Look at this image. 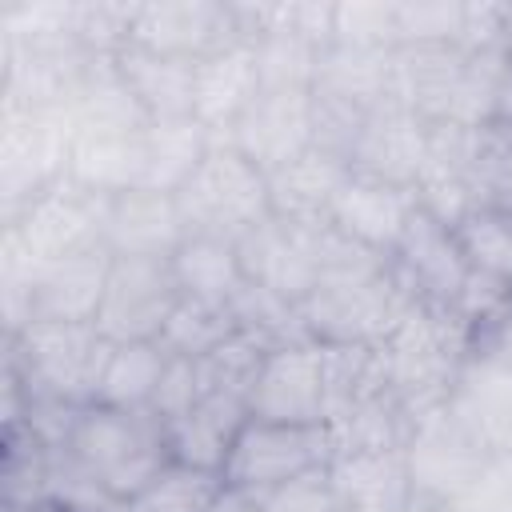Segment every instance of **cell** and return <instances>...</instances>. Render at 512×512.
I'll list each match as a JSON object with an SVG mask.
<instances>
[{
    "instance_id": "d6986e66",
    "label": "cell",
    "mask_w": 512,
    "mask_h": 512,
    "mask_svg": "<svg viewBox=\"0 0 512 512\" xmlns=\"http://www.w3.org/2000/svg\"><path fill=\"white\" fill-rule=\"evenodd\" d=\"M184 220L176 196L152 188H128L104 204V248L112 256L168 260L184 240Z\"/></svg>"
},
{
    "instance_id": "9a60e30c",
    "label": "cell",
    "mask_w": 512,
    "mask_h": 512,
    "mask_svg": "<svg viewBox=\"0 0 512 512\" xmlns=\"http://www.w3.org/2000/svg\"><path fill=\"white\" fill-rule=\"evenodd\" d=\"M320 232L324 224H292L280 216L260 220L236 240L244 276L300 304L320 280Z\"/></svg>"
},
{
    "instance_id": "2e32d148",
    "label": "cell",
    "mask_w": 512,
    "mask_h": 512,
    "mask_svg": "<svg viewBox=\"0 0 512 512\" xmlns=\"http://www.w3.org/2000/svg\"><path fill=\"white\" fill-rule=\"evenodd\" d=\"M388 260L400 272V280L416 292V300L432 304V308H452L468 272H472V264H468V256L456 240V228L440 224L420 204H416L412 220L404 224Z\"/></svg>"
},
{
    "instance_id": "ee69618b",
    "label": "cell",
    "mask_w": 512,
    "mask_h": 512,
    "mask_svg": "<svg viewBox=\"0 0 512 512\" xmlns=\"http://www.w3.org/2000/svg\"><path fill=\"white\" fill-rule=\"evenodd\" d=\"M492 124L512 136V56L504 64V80H500V92H496V116H492Z\"/></svg>"
},
{
    "instance_id": "f546056e",
    "label": "cell",
    "mask_w": 512,
    "mask_h": 512,
    "mask_svg": "<svg viewBox=\"0 0 512 512\" xmlns=\"http://www.w3.org/2000/svg\"><path fill=\"white\" fill-rule=\"evenodd\" d=\"M212 144H216V136L196 116L152 120L144 132V160H148L144 188L176 196L188 184V176L200 168V160L208 156Z\"/></svg>"
},
{
    "instance_id": "bcb514c9",
    "label": "cell",
    "mask_w": 512,
    "mask_h": 512,
    "mask_svg": "<svg viewBox=\"0 0 512 512\" xmlns=\"http://www.w3.org/2000/svg\"><path fill=\"white\" fill-rule=\"evenodd\" d=\"M0 512H76L60 500H28V504H0Z\"/></svg>"
},
{
    "instance_id": "52a82bcc",
    "label": "cell",
    "mask_w": 512,
    "mask_h": 512,
    "mask_svg": "<svg viewBox=\"0 0 512 512\" xmlns=\"http://www.w3.org/2000/svg\"><path fill=\"white\" fill-rule=\"evenodd\" d=\"M328 460H332L328 424H272L248 416L220 476L228 488L264 500L268 492L328 468Z\"/></svg>"
},
{
    "instance_id": "7dc6e473",
    "label": "cell",
    "mask_w": 512,
    "mask_h": 512,
    "mask_svg": "<svg viewBox=\"0 0 512 512\" xmlns=\"http://www.w3.org/2000/svg\"><path fill=\"white\" fill-rule=\"evenodd\" d=\"M496 464H500V472H504V476H508V484H512V448H508V452H504Z\"/></svg>"
},
{
    "instance_id": "cb8c5ba5",
    "label": "cell",
    "mask_w": 512,
    "mask_h": 512,
    "mask_svg": "<svg viewBox=\"0 0 512 512\" xmlns=\"http://www.w3.org/2000/svg\"><path fill=\"white\" fill-rule=\"evenodd\" d=\"M248 424V400L228 392H204L196 408H188L180 420L168 424V452L176 464L224 472V460Z\"/></svg>"
},
{
    "instance_id": "5bb4252c",
    "label": "cell",
    "mask_w": 512,
    "mask_h": 512,
    "mask_svg": "<svg viewBox=\"0 0 512 512\" xmlns=\"http://www.w3.org/2000/svg\"><path fill=\"white\" fill-rule=\"evenodd\" d=\"M244 160H252L264 176L292 164L308 148H316L312 132V92L296 88H260L256 100L236 116V124L220 136Z\"/></svg>"
},
{
    "instance_id": "8fae6325",
    "label": "cell",
    "mask_w": 512,
    "mask_h": 512,
    "mask_svg": "<svg viewBox=\"0 0 512 512\" xmlns=\"http://www.w3.org/2000/svg\"><path fill=\"white\" fill-rule=\"evenodd\" d=\"M404 456H408L416 504L424 508H448L472 484V476L484 464H492V456L448 416L444 404L416 420Z\"/></svg>"
},
{
    "instance_id": "c3c4849f",
    "label": "cell",
    "mask_w": 512,
    "mask_h": 512,
    "mask_svg": "<svg viewBox=\"0 0 512 512\" xmlns=\"http://www.w3.org/2000/svg\"><path fill=\"white\" fill-rule=\"evenodd\" d=\"M504 36H508V48H512V4H504Z\"/></svg>"
},
{
    "instance_id": "ac0fdd59",
    "label": "cell",
    "mask_w": 512,
    "mask_h": 512,
    "mask_svg": "<svg viewBox=\"0 0 512 512\" xmlns=\"http://www.w3.org/2000/svg\"><path fill=\"white\" fill-rule=\"evenodd\" d=\"M424 160H428V124L416 112H408L404 104L388 100L364 120V128L352 144L348 168L360 176L416 192Z\"/></svg>"
},
{
    "instance_id": "4fadbf2b",
    "label": "cell",
    "mask_w": 512,
    "mask_h": 512,
    "mask_svg": "<svg viewBox=\"0 0 512 512\" xmlns=\"http://www.w3.org/2000/svg\"><path fill=\"white\" fill-rule=\"evenodd\" d=\"M236 40L244 36L236 28L232 0H136L132 44L148 52L196 64Z\"/></svg>"
},
{
    "instance_id": "8d00e7d4",
    "label": "cell",
    "mask_w": 512,
    "mask_h": 512,
    "mask_svg": "<svg viewBox=\"0 0 512 512\" xmlns=\"http://www.w3.org/2000/svg\"><path fill=\"white\" fill-rule=\"evenodd\" d=\"M456 240L476 272L512 280V208L480 204L456 224Z\"/></svg>"
},
{
    "instance_id": "8992f818",
    "label": "cell",
    "mask_w": 512,
    "mask_h": 512,
    "mask_svg": "<svg viewBox=\"0 0 512 512\" xmlns=\"http://www.w3.org/2000/svg\"><path fill=\"white\" fill-rule=\"evenodd\" d=\"M416 292L400 280V272L388 268L368 276V280H348V284H316L300 300V320L304 332L316 344H360V348H380L404 316L416 308Z\"/></svg>"
},
{
    "instance_id": "6da1fadb",
    "label": "cell",
    "mask_w": 512,
    "mask_h": 512,
    "mask_svg": "<svg viewBox=\"0 0 512 512\" xmlns=\"http://www.w3.org/2000/svg\"><path fill=\"white\" fill-rule=\"evenodd\" d=\"M512 48L404 44L392 56V100L424 124L484 128L496 116V92Z\"/></svg>"
},
{
    "instance_id": "e0dca14e",
    "label": "cell",
    "mask_w": 512,
    "mask_h": 512,
    "mask_svg": "<svg viewBox=\"0 0 512 512\" xmlns=\"http://www.w3.org/2000/svg\"><path fill=\"white\" fill-rule=\"evenodd\" d=\"M444 408L492 460H500L512 448V364L496 352H468Z\"/></svg>"
},
{
    "instance_id": "f1b7e54d",
    "label": "cell",
    "mask_w": 512,
    "mask_h": 512,
    "mask_svg": "<svg viewBox=\"0 0 512 512\" xmlns=\"http://www.w3.org/2000/svg\"><path fill=\"white\" fill-rule=\"evenodd\" d=\"M416 428V416L408 412V404L384 384L372 396L356 400L352 408H344L336 420H328V436H332V456H348V452H388V448H404L408 436Z\"/></svg>"
},
{
    "instance_id": "ffe728a7",
    "label": "cell",
    "mask_w": 512,
    "mask_h": 512,
    "mask_svg": "<svg viewBox=\"0 0 512 512\" xmlns=\"http://www.w3.org/2000/svg\"><path fill=\"white\" fill-rule=\"evenodd\" d=\"M416 212V192L400 188V184H384L360 172H348V180L340 184L336 200H332V216L328 224L352 240H360L364 248H376L384 256H392L404 224Z\"/></svg>"
},
{
    "instance_id": "7402d4cb",
    "label": "cell",
    "mask_w": 512,
    "mask_h": 512,
    "mask_svg": "<svg viewBox=\"0 0 512 512\" xmlns=\"http://www.w3.org/2000/svg\"><path fill=\"white\" fill-rule=\"evenodd\" d=\"M112 272V252L104 244L72 252L40 268L32 284V320H76L96 324L104 288Z\"/></svg>"
},
{
    "instance_id": "ab89813d",
    "label": "cell",
    "mask_w": 512,
    "mask_h": 512,
    "mask_svg": "<svg viewBox=\"0 0 512 512\" xmlns=\"http://www.w3.org/2000/svg\"><path fill=\"white\" fill-rule=\"evenodd\" d=\"M332 40L396 48V0H336Z\"/></svg>"
},
{
    "instance_id": "7a4b0ae2",
    "label": "cell",
    "mask_w": 512,
    "mask_h": 512,
    "mask_svg": "<svg viewBox=\"0 0 512 512\" xmlns=\"http://www.w3.org/2000/svg\"><path fill=\"white\" fill-rule=\"evenodd\" d=\"M64 452L120 504L136 500L172 464L168 424L148 408L124 412L108 404H84Z\"/></svg>"
},
{
    "instance_id": "7bdbcfd3",
    "label": "cell",
    "mask_w": 512,
    "mask_h": 512,
    "mask_svg": "<svg viewBox=\"0 0 512 512\" xmlns=\"http://www.w3.org/2000/svg\"><path fill=\"white\" fill-rule=\"evenodd\" d=\"M484 204L512 208V136L504 140L500 156H496L492 168H488V180H484Z\"/></svg>"
},
{
    "instance_id": "7c38bea8",
    "label": "cell",
    "mask_w": 512,
    "mask_h": 512,
    "mask_svg": "<svg viewBox=\"0 0 512 512\" xmlns=\"http://www.w3.org/2000/svg\"><path fill=\"white\" fill-rule=\"evenodd\" d=\"M248 416L272 424H328L324 344L300 340L268 348L248 392Z\"/></svg>"
},
{
    "instance_id": "e575fe53",
    "label": "cell",
    "mask_w": 512,
    "mask_h": 512,
    "mask_svg": "<svg viewBox=\"0 0 512 512\" xmlns=\"http://www.w3.org/2000/svg\"><path fill=\"white\" fill-rule=\"evenodd\" d=\"M224 492L220 472L168 464L136 500H128V512H212Z\"/></svg>"
},
{
    "instance_id": "3957f363",
    "label": "cell",
    "mask_w": 512,
    "mask_h": 512,
    "mask_svg": "<svg viewBox=\"0 0 512 512\" xmlns=\"http://www.w3.org/2000/svg\"><path fill=\"white\" fill-rule=\"evenodd\" d=\"M388 388L408 404V412L420 420L424 412L440 408L448 400V388L472 352L468 332L452 316V308L416 304L404 324L376 348Z\"/></svg>"
},
{
    "instance_id": "d590c367",
    "label": "cell",
    "mask_w": 512,
    "mask_h": 512,
    "mask_svg": "<svg viewBox=\"0 0 512 512\" xmlns=\"http://www.w3.org/2000/svg\"><path fill=\"white\" fill-rule=\"evenodd\" d=\"M320 48L324 44H316V40H308L300 32H264V36H256L252 52H256L260 84L264 88L312 92L316 68H320Z\"/></svg>"
},
{
    "instance_id": "603a6c76",
    "label": "cell",
    "mask_w": 512,
    "mask_h": 512,
    "mask_svg": "<svg viewBox=\"0 0 512 512\" xmlns=\"http://www.w3.org/2000/svg\"><path fill=\"white\" fill-rule=\"evenodd\" d=\"M328 480H332V492L344 512H408V508H416L404 448L332 456Z\"/></svg>"
},
{
    "instance_id": "5b68a950",
    "label": "cell",
    "mask_w": 512,
    "mask_h": 512,
    "mask_svg": "<svg viewBox=\"0 0 512 512\" xmlns=\"http://www.w3.org/2000/svg\"><path fill=\"white\" fill-rule=\"evenodd\" d=\"M176 208L188 236H220L240 240L260 220L272 216L268 204V176L244 160L232 144L216 140L188 184L176 192Z\"/></svg>"
},
{
    "instance_id": "74e56055",
    "label": "cell",
    "mask_w": 512,
    "mask_h": 512,
    "mask_svg": "<svg viewBox=\"0 0 512 512\" xmlns=\"http://www.w3.org/2000/svg\"><path fill=\"white\" fill-rule=\"evenodd\" d=\"M472 0H396V48L404 44H468Z\"/></svg>"
},
{
    "instance_id": "484cf974",
    "label": "cell",
    "mask_w": 512,
    "mask_h": 512,
    "mask_svg": "<svg viewBox=\"0 0 512 512\" xmlns=\"http://www.w3.org/2000/svg\"><path fill=\"white\" fill-rule=\"evenodd\" d=\"M348 172L352 168L340 156L320 152V148H308L292 164L268 172V204H272V216L292 220V224H328L332 200H336L340 184L348 180Z\"/></svg>"
},
{
    "instance_id": "44dd1931",
    "label": "cell",
    "mask_w": 512,
    "mask_h": 512,
    "mask_svg": "<svg viewBox=\"0 0 512 512\" xmlns=\"http://www.w3.org/2000/svg\"><path fill=\"white\" fill-rule=\"evenodd\" d=\"M260 68H256V52L248 40H236L204 60H196L192 68V116L220 140L236 116L256 100L260 92Z\"/></svg>"
},
{
    "instance_id": "1f68e13d",
    "label": "cell",
    "mask_w": 512,
    "mask_h": 512,
    "mask_svg": "<svg viewBox=\"0 0 512 512\" xmlns=\"http://www.w3.org/2000/svg\"><path fill=\"white\" fill-rule=\"evenodd\" d=\"M164 364H168V352L160 348V340L112 344L92 404H108V408H124V412L148 408L152 404V392L160 384Z\"/></svg>"
},
{
    "instance_id": "83f0119b",
    "label": "cell",
    "mask_w": 512,
    "mask_h": 512,
    "mask_svg": "<svg viewBox=\"0 0 512 512\" xmlns=\"http://www.w3.org/2000/svg\"><path fill=\"white\" fill-rule=\"evenodd\" d=\"M192 68L196 64L148 52L140 44H128L116 56V76L136 96V104L144 108L148 120L192 116Z\"/></svg>"
},
{
    "instance_id": "60d3db41",
    "label": "cell",
    "mask_w": 512,
    "mask_h": 512,
    "mask_svg": "<svg viewBox=\"0 0 512 512\" xmlns=\"http://www.w3.org/2000/svg\"><path fill=\"white\" fill-rule=\"evenodd\" d=\"M200 396H204V388H200V368H196V360H188V356H168V364H164V372H160V384H156V392H152L148 412H156L164 424H172V420H180L188 408H196Z\"/></svg>"
},
{
    "instance_id": "681fc988",
    "label": "cell",
    "mask_w": 512,
    "mask_h": 512,
    "mask_svg": "<svg viewBox=\"0 0 512 512\" xmlns=\"http://www.w3.org/2000/svg\"><path fill=\"white\" fill-rule=\"evenodd\" d=\"M408 512H444V508H424V504H416V508H408Z\"/></svg>"
},
{
    "instance_id": "f6af8a7d",
    "label": "cell",
    "mask_w": 512,
    "mask_h": 512,
    "mask_svg": "<svg viewBox=\"0 0 512 512\" xmlns=\"http://www.w3.org/2000/svg\"><path fill=\"white\" fill-rule=\"evenodd\" d=\"M212 512H264V504H260L256 496H248V492L224 484V492H220V500H216Z\"/></svg>"
},
{
    "instance_id": "f35d334b",
    "label": "cell",
    "mask_w": 512,
    "mask_h": 512,
    "mask_svg": "<svg viewBox=\"0 0 512 512\" xmlns=\"http://www.w3.org/2000/svg\"><path fill=\"white\" fill-rule=\"evenodd\" d=\"M264 356H268V348H264L260 340H252L248 332H236V336H228L220 348H212L208 356L196 360V368H200V388H204V392H228V396L248 400Z\"/></svg>"
},
{
    "instance_id": "277c9868",
    "label": "cell",
    "mask_w": 512,
    "mask_h": 512,
    "mask_svg": "<svg viewBox=\"0 0 512 512\" xmlns=\"http://www.w3.org/2000/svg\"><path fill=\"white\" fill-rule=\"evenodd\" d=\"M112 340L96 324L76 320H32L4 336V364H12L32 396L68 404H92Z\"/></svg>"
},
{
    "instance_id": "836d02e7",
    "label": "cell",
    "mask_w": 512,
    "mask_h": 512,
    "mask_svg": "<svg viewBox=\"0 0 512 512\" xmlns=\"http://www.w3.org/2000/svg\"><path fill=\"white\" fill-rule=\"evenodd\" d=\"M232 316H236V328L248 332L252 340H260L264 348H284V344H300V340H312L304 332V320H300V304L248 280L236 300L228 304Z\"/></svg>"
},
{
    "instance_id": "d6a6232c",
    "label": "cell",
    "mask_w": 512,
    "mask_h": 512,
    "mask_svg": "<svg viewBox=\"0 0 512 512\" xmlns=\"http://www.w3.org/2000/svg\"><path fill=\"white\" fill-rule=\"evenodd\" d=\"M236 316L228 304H212V300H196V296H180L172 316L164 320L160 332V348L168 356H188L200 360L212 348H220L228 336H236Z\"/></svg>"
},
{
    "instance_id": "4dcf8cb0",
    "label": "cell",
    "mask_w": 512,
    "mask_h": 512,
    "mask_svg": "<svg viewBox=\"0 0 512 512\" xmlns=\"http://www.w3.org/2000/svg\"><path fill=\"white\" fill-rule=\"evenodd\" d=\"M168 264H172V276H176L180 292H184V296H196V300L232 304L236 292L248 284L236 240H220V236H184L180 248L168 256Z\"/></svg>"
},
{
    "instance_id": "4316f807",
    "label": "cell",
    "mask_w": 512,
    "mask_h": 512,
    "mask_svg": "<svg viewBox=\"0 0 512 512\" xmlns=\"http://www.w3.org/2000/svg\"><path fill=\"white\" fill-rule=\"evenodd\" d=\"M144 132H72L68 180L96 196L144 188Z\"/></svg>"
},
{
    "instance_id": "d4e9b609",
    "label": "cell",
    "mask_w": 512,
    "mask_h": 512,
    "mask_svg": "<svg viewBox=\"0 0 512 512\" xmlns=\"http://www.w3.org/2000/svg\"><path fill=\"white\" fill-rule=\"evenodd\" d=\"M392 56H396V48L328 40L320 48V68H316L312 92L344 100L360 112H376L380 104L392 100Z\"/></svg>"
},
{
    "instance_id": "b9f144b4",
    "label": "cell",
    "mask_w": 512,
    "mask_h": 512,
    "mask_svg": "<svg viewBox=\"0 0 512 512\" xmlns=\"http://www.w3.org/2000/svg\"><path fill=\"white\" fill-rule=\"evenodd\" d=\"M444 512H512V484L508 476L500 472V464H484L472 484L444 508Z\"/></svg>"
},
{
    "instance_id": "ba28073f",
    "label": "cell",
    "mask_w": 512,
    "mask_h": 512,
    "mask_svg": "<svg viewBox=\"0 0 512 512\" xmlns=\"http://www.w3.org/2000/svg\"><path fill=\"white\" fill-rule=\"evenodd\" d=\"M72 124L64 112H0V216L20 212L68 176Z\"/></svg>"
},
{
    "instance_id": "30bf717a",
    "label": "cell",
    "mask_w": 512,
    "mask_h": 512,
    "mask_svg": "<svg viewBox=\"0 0 512 512\" xmlns=\"http://www.w3.org/2000/svg\"><path fill=\"white\" fill-rule=\"evenodd\" d=\"M104 204L108 196H96L64 176L56 188L28 200L20 212L0 216V228H12L40 264H52L104 244Z\"/></svg>"
},
{
    "instance_id": "9c48e42d",
    "label": "cell",
    "mask_w": 512,
    "mask_h": 512,
    "mask_svg": "<svg viewBox=\"0 0 512 512\" xmlns=\"http://www.w3.org/2000/svg\"><path fill=\"white\" fill-rule=\"evenodd\" d=\"M180 296L184 292H180L168 260L112 256V272H108V288H104V300L96 312V328L112 344L160 340L164 320L172 316Z\"/></svg>"
}]
</instances>
